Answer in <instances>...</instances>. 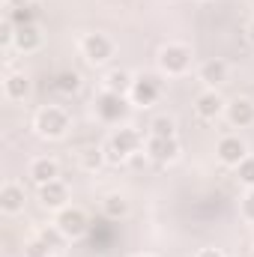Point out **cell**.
Returning a JSON list of instances; mask_svg holds the SVG:
<instances>
[{"label":"cell","instance_id":"cell-1","mask_svg":"<svg viewBox=\"0 0 254 257\" xmlns=\"http://www.w3.org/2000/svg\"><path fill=\"white\" fill-rule=\"evenodd\" d=\"M96 114L105 120V123H120L123 117L129 114V102L126 96H120V93H102L99 99H96Z\"/></svg>","mask_w":254,"mask_h":257},{"label":"cell","instance_id":"cell-2","mask_svg":"<svg viewBox=\"0 0 254 257\" xmlns=\"http://www.w3.org/2000/svg\"><path fill=\"white\" fill-rule=\"evenodd\" d=\"M36 128L45 135V138H60L66 128H69V120L60 108H42L36 114Z\"/></svg>","mask_w":254,"mask_h":257},{"label":"cell","instance_id":"cell-3","mask_svg":"<svg viewBox=\"0 0 254 257\" xmlns=\"http://www.w3.org/2000/svg\"><path fill=\"white\" fill-rule=\"evenodd\" d=\"M159 63H162V69H165L168 75H177V72H186V69H189L191 54H189L186 45H168V48L162 51Z\"/></svg>","mask_w":254,"mask_h":257},{"label":"cell","instance_id":"cell-4","mask_svg":"<svg viewBox=\"0 0 254 257\" xmlns=\"http://www.w3.org/2000/svg\"><path fill=\"white\" fill-rule=\"evenodd\" d=\"M159 93H162V87H159V81L153 78V75H144V78H138L135 84H132V99H135V105H153L156 99H159Z\"/></svg>","mask_w":254,"mask_h":257},{"label":"cell","instance_id":"cell-5","mask_svg":"<svg viewBox=\"0 0 254 257\" xmlns=\"http://www.w3.org/2000/svg\"><path fill=\"white\" fill-rule=\"evenodd\" d=\"M138 144H141L138 132H132V128H120V132L111 138L108 153H111V159H126L129 153H135V150H138Z\"/></svg>","mask_w":254,"mask_h":257},{"label":"cell","instance_id":"cell-6","mask_svg":"<svg viewBox=\"0 0 254 257\" xmlns=\"http://www.w3.org/2000/svg\"><path fill=\"white\" fill-rule=\"evenodd\" d=\"M111 51H114V45H111L102 33H90V36L84 39V54H87L90 63H105V60L111 57Z\"/></svg>","mask_w":254,"mask_h":257},{"label":"cell","instance_id":"cell-7","mask_svg":"<svg viewBox=\"0 0 254 257\" xmlns=\"http://www.w3.org/2000/svg\"><path fill=\"white\" fill-rule=\"evenodd\" d=\"M147 153L156 159V162H171V159H177V153H180V144H177V138H150V144H147Z\"/></svg>","mask_w":254,"mask_h":257},{"label":"cell","instance_id":"cell-8","mask_svg":"<svg viewBox=\"0 0 254 257\" xmlns=\"http://www.w3.org/2000/svg\"><path fill=\"white\" fill-rule=\"evenodd\" d=\"M57 227L63 230V236H81L87 230V215L81 209H63L57 218Z\"/></svg>","mask_w":254,"mask_h":257},{"label":"cell","instance_id":"cell-9","mask_svg":"<svg viewBox=\"0 0 254 257\" xmlns=\"http://www.w3.org/2000/svg\"><path fill=\"white\" fill-rule=\"evenodd\" d=\"M218 159L224 165H239L245 159V144L239 138H221L218 141Z\"/></svg>","mask_w":254,"mask_h":257},{"label":"cell","instance_id":"cell-10","mask_svg":"<svg viewBox=\"0 0 254 257\" xmlns=\"http://www.w3.org/2000/svg\"><path fill=\"white\" fill-rule=\"evenodd\" d=\"M227 117L233 126H251L254 123V105L248 99H236L230 108H227Z\"/></svg>","mask_w":254,"mask_h":257},{"label":"cell","instance_id":"cell-11","mask_svg":"<svg viewBox=\"0 0 254 257\" xmlns=\"http://www.w3.org/2000/svg\"><path fill=\"white\" fill-rule=\"evenodd\" d=\"M224 78H227V66L221 63V60H209V63L200 66V81H206L209 87L224 84Z\"/></svg>","mask_w":254,"mask_h":257},{"label":"cell","instance_id":"cell-12","mask_svg":"<svg viewBox=\"0 0 254 257\" xmlns=\"http://www.w3.org/2000/svg\"><path fill=\"white\" fill-rule=\"evenodd\" d=\"M197 114H200L203 120H215V117L221 114V99H218V93H203V96H197Z\"/></svg>","mask_w":254,"mask_h":257},{"label":"cell","instance_id":"cell-13","mask_svg":"<svg viewBox=\"0 0 254 257\" xmlns=\"http://www.w3.org/2000/svg\"><path fill=\"white\" fill-rule=\"evenodd\" d=\"M30 177H33L39 186H45V183H54V180H57V165H54L51 159H39V162H33V168H30Z\"/></svg>","mask_w":254,"mask_h":257},{"label":"cell","instance_id":"cell-14","mask_svg":"<svg viewBox=\"0 0 254 257\" xmlns=\"http://www.w3.org/2000/svg\"><path fill=\"white\" fill-rule=\"evenodd\" d=\"M39 200L45 203V206H63L66 203V186L63 183H45L42 186V192H39Z\"/></svg>","mask_w":254,"mask_h":257},{"label":"cell","instance_id":"cell-15","mask_svg":"<svg viewBox=\"0 0 254 257\" xmlns=\"http://www.w3.org/2000/svg\"><path fill=\"white\" fill-rule=\"evenodd\" d=\"M15 45H18L21 51H33V48L39 45V30H36V24L18 27V30H15Z\"/></svg>","mask_w":254,"mask_h":257},{"label":"cell","instance_id":"cell-16","mask_svg":"<svg viewBox=\"0 0 254 257\" xmlns=\"http://www.w3.org/2000/svg\"><path fill=\"white\" fill-rule=\"evenodd\" d=\"M0 206H3L6 212H18V209L24 206V192H21L18 186H3V192H0Z\"/></svg>","mask_w":254,"mask_h":257},{"label":"cell","instance_id":"cell-17","mask_svg":"<svg viewBox=\"0 0 254 257\" xmlns=\"http://www.w3.org/2000/svg\"><path fill=\"white\" fill-rule=\"evenodd\" d=\"M27 90H30V84H27L24 75H9V78H6V96H9V99H24Z\"/></svg>","mask_w":254,"mask_h":257},{"label":"cell","instance_id":"cell-18","mask_svg":"<svg viewBox=\"0 0 254 257\" xmlns=\"http://www.w3.org/2000/svg\"><path fill=\"white\" fill-rule=\"evenodd\" d=\"M132 84H135V81H129V75H126V72H120V69L108 75V90H111V93L126 96V90H132Z\"/></svg>","mask_w":254,"mask_h":257},{"label":"cell","instance_id":"cell-19","mask_svg":"<svg viewBox=\"0 0 254 257\" xmlns=\"http://www.w3.org/2000/svg\"><path fill=\"white\" fill-rule=\"evenodd\" d=\"M105 212H108L111 218H120V215H126V200H123L120 194H111V197H105Z\"/></svg>","mask_w":254,"mask_h":257},{"label":"cell","instance_id":"cell-20","mask_svg":"<svg viewBox=\"0 0 254 257\" xmlns=\"http://www.w3.org/2000/svg\"><path fill=\"white\" fill-rule=\"evenodd\" d=\"M9 21H12L15 27H24V24H33V6H18V9H12V15H9Z\"/></svg>","mask_w":254,"mask_h":257},{"label":"cell","instance_id":"cell-21","mask_svg":"<svg viewBox=\"0 0 254 257\" xmlns=\"http://www.w3.org/2000/svg\"><path fill=\"white\" fill-rule=\"evenodd\" d=\"M153 135L156 138H174V120H168V117H159V120H153Z\"/></svg>","mask_w":254,"mask_h":257},{"label":"cell","instance_id":"cell-22","mask_svg":"<svg viewBox=\"0 0 254 257\" xmlns=\"http://www.w3.org/2000/svg\"><path fill=\"white\" fill-rule=\"evenodd\" d=\"M57 90H63V93H75V90H78V75H75V72H63V75H57Z\"/></svg>","mask_w":254,"mask_h":257},{"label":"cell","instance_id":"cell-23","mask_svg":"<svg viewBox=\"0 0 254 257\" xmlns=\"http://www.w3.org/2000/svg\"><path fill=\"white\" fill-rule=\"evenodd\" d=\"M236 168H239V180L245 186H254V159H242Z\"/></svg>","mask_w":254,"mask_h":257},{"label":"cell","instance_id":"cell-24","mask_svg":"<svg viewBox=\"0 0 254 257\" xmlns=\"http://www.w3.org/2000/svg\"><path fill=\"white\" fill-rule=\"evenodd\" d=\"M48 248H60V239H63V230L57 227V230H42V236H39Z\"/></svg>","mask_w":254,"mask_h":257},{"label":"cell","instance_id":"cell-25","mask_svg":"<svg viewBox=\"0 0 254 257\" xmlns=\"http://www.w3.org/2000/svg\"><path fill=\"white\" fill-rule=\"evenodd\" d=\"M27 257H48V245H45L42 239L30 242V245H27Z\"/></svg>","mask_w":254,"mask_h":257},{"label":"cell","instance_id":"cell-26","mask_svg":"<svg viewBox=\"0 0 254 257\" xmlns=\"http://www.w3.org/2000/svg\"><path fill=\"white\" fill-rule=\"evenodd\" d=\"M242 212H245V218H251L254 221V192L245 194V200H242Z\"/></svg>","mask_w":254,"mask_h":257},{"label":"cell","instance_id":"cell-27","mask_svg":"<svg viewBox=\"0 0 254 257\" xmlns=\"http://www.w3.org/2000/svg\"><path fill=\"white\" fill-rule=\"evenodd\" d=\"M99 162H102V156H99L96 150H90V153L84 156V168H99Z\"/></svg>","mask_w":254,"mask_h":257},{"label":"cell","instance_id":"cell-28","mask_svg":"<svg viewBox=\"0 0 254 257\" xmlns=\"http://www.w3.org/2000/svg\"><path fill=\"white\" fill-rule=\"evenodd\" d=\"M197 257H221V254H218V248H203Z\"/></svg>","mask_w":254,"mask_h":257},{"label":"cell","instance_id":"cell-29","mask_svg":"<svg viewBox=\"0 0 254 257\" xmlns=\"http://www.w3.org/2000/svg\"><path fill=\"white\" fill-rule=\"evenodd\" d=\"M6 3L15 6V9H18V6H30V0H6Z\"/></svg>","mask_w":254,"mask_h":257},{"label":"cell","instance_id":"cell-30","mask_svg":"<svg viewBox=\"0 0 254 257\" xmlns=\"http://www.w3.org/2000/svg\"><path fill=\"white\" fill-rule=\"evenodd\" d=\"M248 39L254 42V21H251V27H248Z\"/></svg>","mask_w":254,"mask_h":257}]
</instances>
